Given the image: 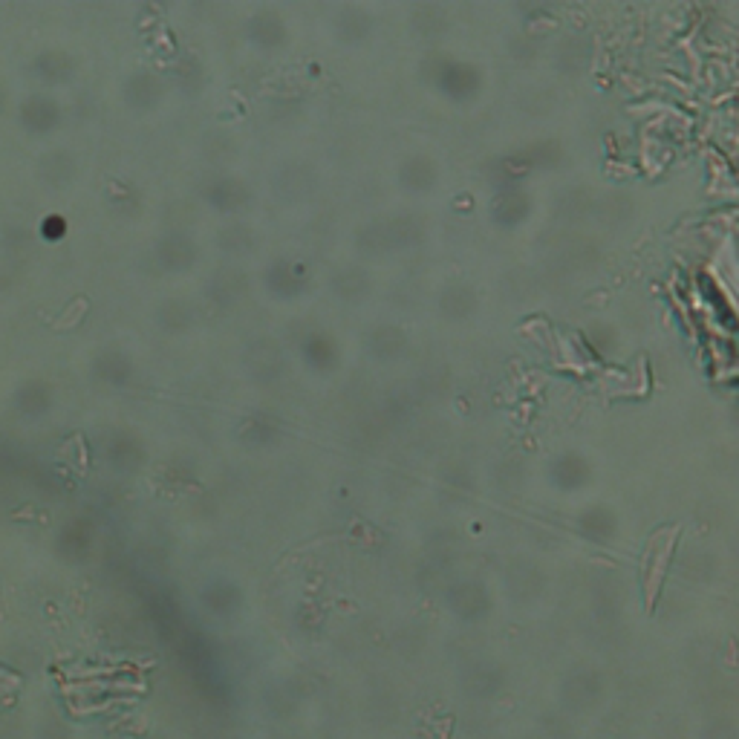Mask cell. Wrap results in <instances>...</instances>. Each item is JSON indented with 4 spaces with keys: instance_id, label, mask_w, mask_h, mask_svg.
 <instances>
[{
    "instance_id": "cell-1",
    "label": "cell",
    "mask_w": 739,
    "mask_h": 739,
    "mask_svg": "<svg viewBox=\"0 0 739 739\" xmlns=\"http://www.w3.org/2000/svg\"><path fill=\"white\" fill-rule=\"evenodd\" d=\"M673 540H676V529L659 535L653 540V554H647V563H644V598H647V610H653L656 603V595H659V586H662V578L667 572V560H670V552H673Z\"/></svg>"
}]
</instances>
